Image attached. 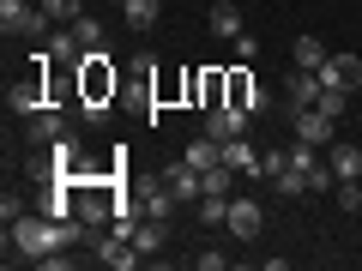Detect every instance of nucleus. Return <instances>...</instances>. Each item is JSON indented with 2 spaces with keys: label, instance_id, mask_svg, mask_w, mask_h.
Masks as SVG:
<instances>
[{
  "label": "nucleus",
  "instance_id": "obj_1",
  "mask_svg": "<svg viewBox=\"0 0 362 271\" xmlns=\"http://www.w3.org/2000/svg\"><path fill=\"white\" fill-rule=\"evenodd\" d=\"M66 235H61V217H49V211H18L13 223H6V259H18V265H42L49 253H61Z\"/></svg>",
  "mask_w": 362,
  "mask_h": 271
},
{
  "label": "nucleus",
  "instance_id": "obj_2",
  "mask_svg": "<svg viewBox=\"0 0 362 271\" xmlns=\"http://www.w3.org/2000/svg\"><path fill=\"white\" fill-rule=\"evenodd\" d=\"M49 25L54 18L42 13V6H30V0H0V30H6V37H49Z\"/></svg>",
  "mask_w": 362,
  "mask_h": 271
},
{
  "label": "nucleus",
  "instance_id": "obj_3",
  "mask_svg": "<svg viewBox=\"0 0 362 271\" xmlns=\"http://www.w3.org/2000/svg\"><path fill=\"white\" fill-rule=\"evenodd\" d=\"M163 187L175 193V205H199V199H206V175H199L187 157H175V163L163 169Z\"/></svg>",
  "mask_w": 362,
  "mask_h": 271
},
{
  "label": "nucleus",
  "instance_id": "obj_4",
  "mask_svg": "<svg viewBox=\"0 0 362 271\" xmlns=\"http://www.w3.org/2000/svg\"><path fill=\"white\" fill-rule=\"evenodd\" d=\"M223 229H230V235H235V241H254V235H259V229H266V211H259V205H254V193H247V199H242V193H235V199H230V223H223Z\"/></svg>",
  "mask_w": 362,
  "mask_h": 271
},
{
  "label": "nucleus",
  "instance_id": "obj_5",
  "mask_svg": "<svg viewBox=\"0 0 362 271\" xmlns=\"http://www.w3.org/2000/svg\"><path fill=\"white\" fill-rule=\"evenodd\" d=\"M296 139H302V145H314V151H326V145L338 139V121H332V115H320V109H296Z\"/></svg>",
  "mask_w": 362,
  "mask_h": 271
},
{
  "label": "nucleus",
  "instance_id": "obj_6",
  "mask_svg": "<svg viewBox=\"0 0 362 271\" xmlns=\"http://www.w3.org/2000/svg\"><path fill=\"white\" fill-rule=\"evenodd\" d=\"M356 85H362V61H356V54H326L320 90H356Z\"/></svg>",
  "mask_w": 362,
  "mask_h": 271
},
{
  "label": "nucleus",
  "instance_id": "obj_7",
  "mask_svg": "<svg viewBox=\"0 0 362 271\" xmlns=\"http://www.w3.org/2000/svg\"><path fill=\"white\" fill-rule=\"evenodd\" d=\"M284 97H290V109H314V103H320V73H308V66H290Z\"/></svg>",
  "mask_w": 362,
  "mask_h": 271
},
{
  "label": "nucleus",
  "instance_id": "obj_8",
  "mask_svg": "<svg viewBox=\"0 0 362 271\" xmlns=\"http://www.w3.org/2000/svg\"><path fill=\"white\" fill-rule=\"evenodd\" d=\"M206 133H211V139H235V133H247V109H235V103L206 109Z\"/></svg>",
  "mask_w": 362,
  "mask_h": 271
},
{
  "label": "nucleus",
  "instance_id": "obj_9",
  "mask_svg": "<svg viewBox=\"0 0 362 271\" xmlns=\"http://www.w3.org/2000/svg\"><path fill=\"white\" fill-rule=\"evenodd\" d=\"M66 115H61V103H49V109H37V115H30V139L37 145H54V139H66Z\"/></svg>",
  "mask_w": 362,
  "mask_h": 271
},
{
  "label": "nucleus",
  "instance_id": "obj_10",
  "mask_svg": "<svg viewBox=\"0 0 362 271\" xmlns=\"http://www.w3.org/2000/svg\"><path fill=\"white\" fill-rule=\"evenodd\" d=\"M326 163H332L338 181H362V151H356L350 139H332V145H326Z\"/></svg>",
  "mask_w": 362,
  "mask_h": 271
},
{
  "label": "nucleus",
  "instance_id": "obj_11",
  "mask_svg": "<svg viewBox=\"0 0 362 271\" xmlns=\"http://www.w3.org/2000/svg\"><path fill=\"white\" fill-rule=\"evenodd\" d=\"M223 163H230L235 175H247V181L259 175V157H254V145H247L242 133H235V139H223Z\"/></svg>",
  "mask_w": 362,
  "mask_h": 271
},
{
  "label": "nucleus",
  "instance_id": "obj_12",
  "mask_svg": "<svg viewBox=\"0 0 362 271\" xmlns=\"http://www.w3.org/2000/svg\"><path fill=\"white\" fill-rule=\"evenodd\" d=\"M49 54H54V61H61V66H78V61H85V42L73 37V25L49 30Z\"/></svg>",
  "mask_w": 362,
  "mask_h": 271
},
{
  "label": "nucleus",
  "instance_id": "obj_13",
  "mask_svg": "<svg viewBox=\"0 0 362 271\" xmlns=\"http://www.w3.org/2000/svg\"><path fill=\"white\" fill-rule=\"evenodd\" d=\"M211 37H223V42L242 37V6H235V0H218V6H211Z\"/></svg>",
  "mask_w": 362,
  "mask_h": 271
},
{
  "label": "nucleus",
  "instance_id": "obj_14",
  "mask_svg": "<svg viewBox=\"0 0 362 271\" xmlns=\"http://www.w3.org/2000/svg\"><path fill=\"white\" fill-rule=\"evenodd\" d=\"M181 157H187V163H194L199 175H206L211 163H223V139H211V133H199V139L187 145V151H181Z\"/></svg>",
  "mask_w": 362,
  "mask_h": 271
},
{
  "label": "nucleus",
  "instance_id": "obj_15",
  "mask_svg": "<svg viewBox=\"0 0 362 271\" xmlns=\"http://www.w3.org/2000/svg\"><path fill=\"white\" fill-rule=\"evenodd\" d=\"M49 157H54V175H66V181H73V175H78V157H85V151H78V133L54 139V145H49Z\"/></svg>",
  "mask_w": 362,
  "mask_h": 271
},
{
  "label": "nucleus",
  "instance_id": "obj_16",
  "mask_svg": "<svg viewBox=\"0 0 362 271\" xmlns=\"http://www.w3.org/2000/svg\"><path fill=\"white\" fill-rule=\"evenodd\" d=\"M121 13H127V30H151L157 25V13H163V0H121Z\"/></svg>",
  "mask_w": 362,
  "mask_h": 271
},
{
  "label": "nucleus",
  "instance_id": "obj_17",
  "mask_svg": "<svg viewBox=\"0 0 362 271\" xmlns=\"http://www.w3.org/2000/svg\"><path fill=\"white\" fill-rule=\"evenodd\" d=\"M290 61L308 66V73H320V66H326V42L320 37H296V42H290Z\"/></svg>",
  "mask_w": 362,
  "mask_h": 271
},
{
  "label": "nucleus",
  "instance_id": "obj_18",
  "mask_svg": "<svg viewBox=\"0 0 362 271\" xmlns=\"http://www.w3.org/2000/svg\"><path fill=\"white\" fill-rule=\"evenodd\" d=\"M235 181H242V175H235L230 163H211V169H206V193H211V199H235Z\"/></svg>",
  "mask_w": 362,
  "mask_h": 271
},
{
  "label": "nucleus",
  "instance_id": "obj_19",
  "mask_svg": "<svg viewBox=\"0 0 362 271\" xmlns=\"http://www.w3.org/2000/svg\"><path fill=\"white\" fill-rule=\"evenodd\" d=\"M163 241H169V235H163V217H145L139 229H133V247H139V253H157Z\"/></svg>",
  "mask_w": 362,
  "mask_h": 271
},
{
  "label": "nucleus",
  "instance_id": "obj_20",
  "mask_svg": "<svg viewBox=\"0 0 362 271\" xmlns=\"http://www.w3.org/2000/svg\"><path fill=\"white\" fill-rule=\"evenodd\" d=\"M199 223H206V229H223V223H230V199H199Z\"/></svg>",
  "mask_w": 362,
  "mask_h": 271
},
{
  "label": "nucleus",
  "instance_id": "obj_21",
  "mask_svg": "<svg viewBox=\"0 0 362 271\" xmlns=\"http://www.w3.org/2000/svg\"><path fill=\"white\" fill-rule=\"evenodd\" d=\"M73 37L85 42V49H103V25H97L90 13H78V18H73Z\"/></svg>",
  "mask_w": 362,
  "mask_h": 271
},
{
  "label": "nucleus",
  "instance_id": "obj_22",
  "mask_svg": "<svg viewBox=\"0 0 362 271\" xmlns=\"http://www.w3.org/2000/svg\"><path fill=\"white\" fill-rule=\"evenodd\" d=\"M290 169V151H259V175L254 181H278Z\"/></svg>",
  "mask_w": 362,
  "mask_h": 271
},
{
  "label": "nucleus",
  "instance_id": "obj_23",
  "mask_svg": "<svg viewBox=\"0 0 362 271\" xmlns=\"http://www.w3.org/2000/svg\"><path fill=\"white\" fill-rule=\"evenodd\" d=\"M37 6H42V13L54 18V25H73V18L85 13V6H78V0H37Z\"/></svg>",
  "mask_w": 362,
  "mask_h": 271
},
{
  "label": "nucleus",
  "instance_id": "obj_24",
  "mask_svg": "<svg viewBox=\"0 0 362 271\" xmlns=\"http://www.w3.org/2000/svg\"><path fill=\"white\" fill-rule=\"evenodd\" d=\"M272 187H278V193H284V199H296V193H308V175H302V169H296V163H290V169H284V175L272 181Z\"/></svg>",
  "mask_w": 362,
  "mask_h": 271
},
{
  "label": "nucleus",
  "instance_id": "obj_25",
  "mask_svg": "<svg viewBox=\"0 0 362 271\" xmlns=\"http://www.w3.org/2000/svg\"><path fill=\"white\" fill-rule=\"evenodd\" d=\"M314 109H320V115H344V109H350V90H320V103H314Z\"/></svg>",
  "mask_w": 362,
  "mask_h": 271
},
{
  "label": "nucleus",
  "instance_id": "obj_26",
  "mask_svg": "<svg viewBox=\"0 0 362 271\" xmlns=\"http://www.w3.org/2000/svg\"><path fill=\"white\" fill-rule=\"evenodd\" d=\"M230 49H235V61H259V37H247V30L230 42Z\"/></svg>",
  "mask_w": 362,
  "mask_h": 271
},
{
  "label": "nucleus",
  "instance_id": "obj_27",
  "mask_svg": "<svg viewBox=\"0 0 362 271\" xmlns=\"http://www.w3.org/2000/svg\"><path fill=\"white\" fill-rule=\"evenodd\" d=\"M194 265H199V271H223V265H230V253H218V247H206V253H194Z\"/></svg>",
  "mask_w": 362,
  "mask_h": 271
}]
</instances>
